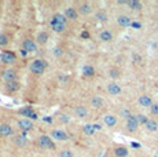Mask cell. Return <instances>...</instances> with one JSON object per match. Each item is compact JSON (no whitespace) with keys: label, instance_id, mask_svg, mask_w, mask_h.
Listing matches in <instances>:
<instances>
[{"label":"cell","instance_id":"cell-1","mask_svg":"<svg viewBox=\"0 0 158 157\" xmlns=\"http://www.w3.org/2000/svg\"><path fill=\"white\" fill-rule=\"evenodd\" d=\"M45 68H47V62L44 60H35L30 63V72L33 74H37V76L44 73Z\"/></svg>","mask_w":158,"mask_h":157},{"label":"cell","instance_id":"cell-2","mask_svg":"<svg viewBox=\"0 0 158 157\" xmlns=\"http://www.w3.org/2000/svg\"><path fill=\"white\" fill-rule=\"evenodd\" d=\"M37 146L41 149H55V143L52 142V138L48 135H40L37 138Z\"/></svg>","mask_w":158,"mask_h":157},{"label":"cell","instance_id":"cell-3","mask_svg":"<svg viewBox=\"0 0 158 157\" xmlns=\"http://www.w3.org/2000/svg\"><path fill=\"white\" fill-rule=\"evenodd\" d=\"M51 138L55 141H67L69 139V135L65 130H61V128H55L52 130L51 132Z\"/></svg>","mask_w":158,"mask_h":157},{"label":"cell","instance_id":"cell-4","mask_svg":"<svg viewBox=\"0 0 158 157\" xmlns=\"http://www.w3.org/2000/svg\"><path fill=\"white\" fill-rule=\"evenodd\" d=\"M17 125H18V128L21 131H25V132H26V131H32L33 130V127H35V125H33V121L30 119H19L18 120V123H17Z\"/></svg>","mask_w":158,"mask_h":157},{"label":"cell","instance_id":"cell-5","mask_svg":"<svg viewBox=\"0 0 158 157\" xmlns=\"http://www.w3.org/2000/svg\"><path fill=\"white\" fill-rule=\"evenodd\" d=\"M22 47H24L25 53H36L37 51V44L35 40H30V39H25L24 43H22Z\"/></svg>","mask_w":158,"mask_h":157},{"label":"cell","instance_id":"cell-6","mask_svg":"<svg viewBox=\"0 0 158 157\" xmlns=\"http://www.w3.org/2000/svg\"><path fill=\"white\" fill-rule=\"evenodd\" d=\"M137 127H139V121H137L136 116H131V117L127 119V130L129 132H135L137 130Z\"/></svg>","mask_w":158,"mask_h":157},{"label":"cell","instance_id":"cell-7","mask_svg":"<svg viewBox=\"0 0 158 157\" xmlns=\"http://www.w3.org/2000/svg\"><path fill=\"white\" fill-rule=\"evenodd\" d=\"M0 62L6 63V65L15 62V55L11 53V51H4V53L0 54Z\"/></svg>","mask_w":158,"mask_h":157},{"label":"cell","instance_id":"cell-8","mask_svg":"<svg viewBox=\"0 0 158 157\" xmlns=\"http://www.w3.org/2000/svg\"><path fill=\"white\" fill-rule=\"evenodd\" d=\"M2 77L4 79L6 83L15 81L17 80V72H15L14 69H6V70H3V73H2Z\"/></svg>","mask_w":158,"mask_h":157},{"label":"cell","instance_id":"cell-9","mask_svg":"<svg viewBox=\"0 0 158 157\" xmlns=\"http://www.w3.org/2000/svg\"><path fill=\"white\" fill-rule=\"evenodd\" d=\"M74 114L77 116L78 119H87L88 117V109L83 105H78L74 108Z\"/></svg>","mask_w":158,"mask_h":157},{"label":"cell","instance_id":"cell-10","mask_svg":"<svg viewBox=\"0 0 158 157\" xmlns=\"http://www.w3.org/2000/svg\"><path fill=\"white\" fill-rule=\"evenodd\" d=\"M106 88H107V92L110 95H118V94H121V87H120V84H117L116 81H111V83H109Z\"/></svg>","mask_w":158,"mask_h":157},{"label":"cell","instance_id":"cell-11","mask_svg":"<svg viewBox=\"0 0 158 157\" xmlns=\"http://www.w3.org/2000/svg\"><path fill=\"white\" fill-rule=\"evenodd\" d=\"M0 135L2 136H12L14 135V130L10 124H0Z\"/></svg>","mask_w":158,"mask_h":157},{"label":"cell","instance_id":"cell-12","mask_svg":"<svg viewBox=\"0 0 158 157\" xmlns=\"http://www.w3.org/2000/svg\"><path fill=\"white\" fill-rule=\"evenodd\" d=\"M65 17L67 18V19H70V21H76L78 18V11L74 7H67V9L65 10Z\"/></svg>","mask_w":158,"mask_h":157},{"label":"cell","instance_id":"cell-13","mask_svg":"<svg viewBox=\"0 0 158 157\" xmlns=\"http://www.w3.org/2000/svg\"><path fill=\"white\" fill-rule=\"evenodd\" d=\"M139 104L143 108H151L153 106V99L149 95H140L139 97Z\"/></svg>","mask_w":158,"mask_h":157},{"label":"cell","instance_id":"cell-14","mask_svg":"<svg viewBox=\"0 0 158 157\" xmlns=\"http://www.w3.org/2000/svg\"><path fill=\"white\" fill-rule=\"evenodd\" d=\"M117 24L120 25V26H131L132 25V21L131 18L128 17V15H120L118 18H117Z\"/></svg>","mask_w":158,"mask_h":157},{"label":"cell","instance_id":"cell-15","mask_svg":"<svg viewBox=\"0 0 158 157\" xmlns=\"http://www.w3.org/2000/svg\"><path fill=\"white\" fill-rule=\"evenodd\" d=\"M103 123L107 125V127H114V125L117 124V117L113 114H106L103 117Z\"/></svg>","mask_w":158,"mask_h":157},{"label":"cell","instance_id":"cell-16","mask_svg":"<svg viewBox=\"0 0 158 157\" xmlns=\"http://www.w3.org/2000/svg\"><path fill=\"white\" fill-rule=\"evenodd\" d=\"M103 104H104V101L99 95H95V97H92V99H91V106L95 108V109H100V108L103 106Z\"/></svg>","mask_w":158,"mask_h":157},{"label":"cell","instance_id":"cell-17","mask_svg":"<svg viewBox=\"0 0 158 157\" xmlns=\"http://www.w3.org/2000/svg\"><path fill=\"white\" fill-rule=\"evenodd\" d=\"M19 113H21V114L24 116L25 119H28V117H30V119H37L36 113L33 112V110L30 109V108H24V109L19 110Z\"/></svg>","mask_w":158,"mask_h":157},{"label":"cell","instance_id":"cell-18","mask_svg":"<svg viewBox=\"0 0 158 157\" xmlns=\"http://www.w3.org/2000/svg\"><path fill=\"white\" fill-rule=\"evenodd\" d=\"M21 88V84H19V81H10V83H6V90L10 92H15L18 91V90Z\"/></svg>","mask_w":158,"mask_h":157},{"label":"cell","instance_id":"cell-19","mask_svg":"<svg viewBox=\"0 0 158 157\" xmlns=\"http://www.w3.org/2000/svg\"><path fill=\"white\" fill-rule=\"evenodd\" d=\"M48 39H50V36H48L47 32H39V33H37L36 40H37V43H39V44L44 46V44H47Z\"/></svg>","mask_w":158,"mask_h":157},{"label":"cell","instance_id":"cell-20","mask_svg":"<svg viewBox=\"0 0 158 157\" xmlns=\"http://www.w3.org/2000/svg\"><path fill=\"white\" fill-rule=\"evenodd\" d=\"M99 39H100L102 42H111L113 40V33L110 30H102L99 33Z\"/></svg>","mask_w":158,"mask_h":157},{"label":"cell","instance_id":"cell-21","mask_svg":"<svg viewBox=\"0 0 158 157\" xmlns=\"http://www.w3.org/2000/svg\"><path fill=\"white\" fill-rule=\"evenodd\" d=\"M144 127H146L147 131H150V132H155V131L158 130V123L155 121L154 119H149V121L144 124Z\"/></svg>","mask_w":158,"mask_h":157},{"label":"cell","instance_id":"cell-22","mask_svg":"<svg viewBox=\"0 0 158 157\" xmlns=\"http://www.w3.org/2000/svg\"><path fill=\"white\" fill-rule=\"evenodd\" d=\"M14 143L17 146H19V148H24V146H26L28 143V139L25 135H18V136H14Z\"/></svg>","mask_w":158,"mask_h":157},{"label":"cell","instance_id":"cell-23","mask_svg":"<svg viewBox=\"0 0 158 157\" xmlns=\"http://www.w3.org/2000/svg\"><path fill=\"white\" fill-rule=\"evenodd\" d=\"M114 154H116L117 157H127L128 156V149H127L125 146H117V148L114 149Z\"/></svg>","mask_w":158,"mask_h":157},{"label":"cell","instance_id":"cell-24","mask_svg":"<svg viewBox=\"0 0 158 157\" xmlns=\"http://www.w3.org/2000/svg\"><path fill=\"white\" fill-rule=\"evenodd\" d=\"M91 11H92V7H91L90 3H83L78 7V12H81L83 15H88Z\"/></svg>","mask_w":158,"mask_h":157},{"label":"cell","instance_id":"cell-25","mask_svg":"<svg viewBox=\"0 0 158 157\" xmlns=\"http://www.w3.org/2000/svg\"><path fill=\"white\" fill-rule=\"evenodd\" d=\"M51 21H55V22H59V24L66 25V21H67V18L65 17V14H59V12H57V14L52 15V19H51Z\"/></svg>","mask_w":158,"mask_h":157},{"label":"cell","instance_id":"cell-26","mask_svg":"<svg viewBox=\"0 0 158 157\" xmlns=\"http://www.w3.org/2000/svg\"><path fill=\"white\" fill-rule=\"evenodd\" d=\"M50 25H51V28H52V30H55V32H63V30H65V26H66V25L55 22V21H51Z\"/></svg>","mask_w":158,"mask_h":157},{"label":"cell","instance_id":"cell-27","mask_svg":"<svg viewBox=\"0 0 158 157\" xmlns=\"http://www.w3.org/2000/svg\"><path fill=\"white\" fill-rule=\"evenodd\" d=\"M95 127H94V124H85L83 127V132L85 134V135H94L95 134Z\"/></svg>","mask_w":158,"mask_h":157},{"label":"cell","instance_id":"cell-28","mask_svg":"<svg viewBox=\"0 0 158 157\" xmlns=\"http://www.w3.org/2000/svg\"><path fill=\"white\" fill-rule=\"evenodd\" d=\"M127 3H128V6L131 7L132 10H140L142 9V3L137 2V0H129V2H127Z\"/></svg>","mask_w":158,"mask_h":157},{"label":"cell","instance_id":"cell-29","mask_svg":"<svg viewBox=\"0 0 158 157\" xmlns=\"http://www.w3.org/2000/svg\"><path fill=\"white\" fill-rule=\"evenodd\" d=\"M94 73H95V70H94L92 66H90V65L84 66V69H83V74H84V76L91 77V76H94Z\"/></svg>","mask_w":158,"mask_h":157},{"label":"cell","instance_id":"cell-30","mask_svg":"<svg viewBox=\"0 0 158 157\" xmlns=\"http://www.w3.org/2000/svg\"><path fill=\"white\" fill-rule=\"evenodd\" d=\"M120 73H121V72H120V69H117V68H113V69L109 70V76H110L111 79H118Z\"/></svg>","mask_w":158,"mask_h":157},{"label":"cell","instance_id":"cell-31","mask_svg":"<svg viewBox=\"0 0 158 157\" xmlns=\"http://www.w3.org/2000/svg\"><path fill=\"white\" fill-rule=\"evenodd\" d=\"M95 17H96V19H98V21H102V22L107 21V14H106L104 11H98Z\"/></svg>","mask_w":158,"mask_h":157},{"label":"cell","instance_id":"cell-32","mask_svg":"<svg viewBox=\"0 0 158 157\" xmlns=\"http://www.w3.org/2000/svg\"><path fill=\"white\" fill-rule=\"evenodd\" d=\"M8 43V36L4 35V33H0V47H4Z\"/></svg>","mask_w":158,"mask_h":157},{"label":"cell","instance_id":"cell-33","mask_svg":"<svg viewBox=\"0 0 158 157\" xmlns=\"http://www.w3.org/2000/svg\"><path fill=\"white\" fill-rule=\"evenodd\" d=\"M59 157H74V154L69 150V149H65V150H62L59 153Z\"/></svg>","mask_w":158,"mask_h":157},{"label":"cell","instance_id":"cell-34","mask_svg":"<svg viewBox=\"0 0 158 157\" xmlns=\"http://www.w3.org/2000/svg\"><path fill=\"white\" fill-rule=\"evenodd\" d=\"M137 121H139V124H146L147 121H149V119H147L144 114H137Z\"/></svg>","mask_w":158,"mask_h":157},{"label":"cell","instance_id":"cell-35","mask_svg":"<svg viewBox=\"0 0 158 157\" xmlns=\"http://www.w3.org/2000/svg\"><path fill=\"white\" fill-rule=\"evenodd\" d=\"M150 112H151V114H158V102L153 104V106L150 108Z\"/></svg>","mask_w":158,"mask_h":157},{"label":"cell","instance_id":"cell-36","mask_svg":"<svg viewBox=\"0 0 158 157\" xmlns=\"http://www.w3.org/2000/svg\"><path fill=\"white\" fill-rule=\"evenodd\" d=\"M62 54H63V50H62L61 47H57V48L54 50V55H55V56H61Z\"/></svg>","mask_w":158,"mask_h":157},{"label":"cell","instance_id":"cell-37","mask_svg":"<svg viewBox=\"0 0 158 157\" xmlns=\"http://www.w3.org/2000/svg\"><path fill=\"white\" fill-rule=\"evenodd\" d=\"M59 120L62 123H69V116L67 114H61L59 116Z\"/></svg>","mask_w":158,"mask_h":157},{"label":"cell","instance_id":"cell-38","mask_svg":"<svg viewBox=\"0 0 158 157\" xmlns=\"http://www.w3.org/2000/svg\"><path fill=\"white\" fill-rule=\"evenodd\" d=\"M81 37H83V39H88V37H90V33H88V32H83V33H81Z\"/></svg>","mask_w":158,"mask_h":157},{"label":"cell","instance_id":"cell-39","mask_svg":"<svg viewBox=\"0 0 158 157\" xmlns=\"http://www.w3.org/2000/svg\"><path fill=\"white\" fill-rule=\"evenodd\" d=\"M132 26H135V28H140V24H139V22H132Z\"/></svg>","mask_w":158,"mask_h":157}]
</instances>
